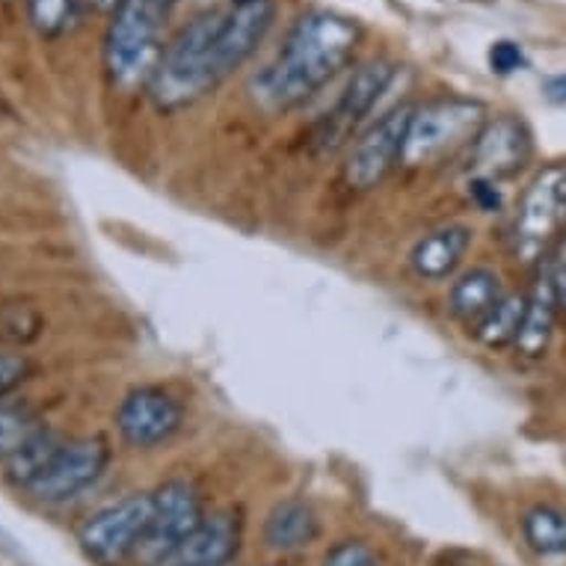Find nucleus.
<instances>
[{"label":"nucleus","instance_id":"nucleus-17","mask_svg":"<svg viewBox=\"0 0 566 566\" xmlns=\"http://www.w3.org/2000/svg\"><path fill=\"white\" fill-rule=\"evenodd\" d=\"M504 297L502 279L499 273H492L486 268H474L469 273L457 279L451 285V294H448V308L457 321H463L474 329L481 324L483 317L490 315L495 303Z\"/></svg>","mask_w":566,"mask_h":566},{"label":"nucleus","instance_id":"nucleus-5","mask_svg":"<svg viewBox=\"0 0 566 566\" xmlns=\"http://www.w3.org/2000/svg\"><path fill=\"white\" fill-rule=\"evenodd\" d=\"M483 122H486L483 104L474 98L448 95V98L421 104L409 122L403 164L424 167V164H437L460 146H472Z\"/></svg>","mask_w":566,"mask_h":566},{"label":"nucleus","instance_id":"nucleus-21","mask_svg":"<svg viewBox=\"0 0 566 566\" xmlns=\"http://www.w3.org/2000/svg\"><path fill=\"white\" fill-rule=\"evenodd\" d=\"M63 446L65 442H60L54 433H48V430L39 428L36 433H33V437H30L19 451L7 460V474H10V481H15L19 486L28 490L30 483L45 472L48 463L54 460L56 451H60Z\"/></svg>","mask_w":566,"mask_h":566},{"label":"nucleus","instance_id":"nucleus-27","mask_svg":"<svg viewBox=\"0 0 566 566\" xmlns=\"http://www.w3.org/2000/svg\"><path fill=\"white\" fill-rule=\"evenodd\" d=\"M472 199L481 211H499L502 208V193H499V185L490 181V178H472Z\"/></svg>","mask_w":566,"mask_h":566},{"label":"nucleus","instance_id":"nucleus-1","mask_svg":"<svg viewBox=\"0 0 566 566\" xmlns=\"http://www.w3.org/2000/svg\"><path fill=\"white\" fill-rule=\"evenodd\" d=\"M359 21L333 10H312L294 21L273 63L252 77V95L268 111H291L324 90L359 48Z\"/></svg>","mask_w":566,"mask_h":566},{"label":"nucleus","instance_id":"nucleus-9","mask_svg":"<svg viewBox=\"0 0 566 566\" xmlns=\"http://www.w3.org/2000/svg\"><path fill=\"white\" fill-rule=\"evenodd\" d=\"M111 463V446L102 437H86L65 442L48 469L30 483L28 492L36 502L60 504L75 499L86 486H93Z\"/></svg>","mask_w":566,"mask_h":566},{"label":"nucleus","instance_id":"nucleus-2","mask_svg":"<svg viewBox=\"0 0 566 566\" xmlns=\"http://www.w3.org/2000/svg\"><path fill=\"white\" fill-rule=\"evenodd\" d=\"M220 24H223V10L202 12L178 30L167 51H160L158 65L149 77L151 102L158 104V111H181L214 90L211 51Z\"/></svg>","mask_w":566,"mask_h":566},{"label":"nucleus","instance_id":"nucleus-8","mask_svg":"<svg viewBox=\"0 0 566 566\" xmlns=\"http://www.w3.org/2000/svg\"><path fill=\"white\" fill-rule=\"evenodd\" d=\"M412 113H416V107L400 104L386 116H380L363 137L353 143L347 164H344V178L353 190H374L389 178L391 169L403 164Z\"/></svg>","mask_w":566,"mask_h":566},{"label":"nucleus","instance_id":"nucleus-25","mask_svg":"<svg viewBox=\"0 0 566 566\" xmlns=\"http://www.w3.org/2000/svg\"><path fill=\"white\" fill-rule=\"evenodd\" d=\"M324 566H377V557L365 543H338L335 548H329L324 557Z\"/></svg>","mask_w":566,"mask_h":566},{"label":"nucleus","instance_id":"nucleus-15","mask_svg":"<svg viewBox=\"0 0 566 566\" xmlns=\"http://www.w3.org/2000/svg\"><path fill=\"white\" fill-rule=\"evenodd\" d=\"M469 247H472V232L465 226H442L416 241L409 252V268L428 282H442L454 273Z\"/></svg>","mask_w":566,"mask_h":566},{"label":"nucleus","instance_id":"nucleus-14","mask_svg":"<svg viewBox=\"0 0 566 566\" xmlns=\"http://www.w3.org/2000/svg\"><path fill=\"white\" fill-rule=\"evenodd\" d=\"M391 81H395V65L389 60H368V63L356 65V72L350 75L333 116H329V125L335 130L356 128L377 107Z\"/></svg>","mask_w":566,"mask_h":566},{"label":"nucleus","instance_id":"nucleus-11","mask_svg":"<svg viewBox=\"0 0 566 566\" xmlns=\"http://www.w3.org/2000/svg\"><path fill=\"white\" fill-rule=\"evenodd\" d=\"M273 19H276L273 0H232V7L223 10V24L211 51L217 84H223L234 69H241L255 54L261 39L273 28Z\"/></svg>","mask_w":566,"mask_h":566},{"label":"nucleus","instance_id":"nucleus-28","mask_svg":"<svg viewBox=\"0 0 566 566\" xmlns=\"http://www.w3.org/2000/svg\"><path fill=\"white\" fill-rule=\"evenodd\" d=\"M543 93L552 104H566V75H552L543 84Z\"/></svg>","mask_w":566,"mask_h":566},{"label":"nucleus","instance_id":"nucleus-26","mask_svg":"<svg viewBox=\"0 0 566 566\" xmlns=\"http://www.w3.org/2000/svg\"><path fill=\"white\" fill-rule=\"evenodd\" d=\"M30 377V363L24 356H12V353H0V398H7L15 391L21 382Z\"/></svg>","mask_w":566,"mask_h":566},{"label":"nucleus","instance_id":"nucleus-16","mask_svg":"<svg viewBox=\"0 0 566 566\" xmlns=\"http://www.w3.org/2000/svg\"><path fill=\"white\" fill-rule=\"evenodd\" d=\"M317 534H321V520L315 507L303 499H285L273 504V511L264 520V546L282 555L312 546Z\"/></svg>","mask_w":566,"mask_h":566},{"label":"nucleus","instance_id":"nucleus-23","mask_svg":"<svg viewBox=\"0 0 566 566\" xmlns=\"http://www.w3.org/2000/svg\"><path fill=\"white\" fill-rule=\"evenodd\" d=\"M77 0H30V21L42 36L63 33L75 19Z\"/></svg>","mask_w":566,"mask_h":566},{"label":"nucleus","instance_id":"nucleus-18","mask_svg":"<svg viewBox=\"0 0 566 566\" xmlns=\"http://www.w3.org/2000/svg\"><path fill=\"white\" fill-rule=\"evenodd\" d=\"M557 297L555 285H552V276H539L537 285L531 289L528 294V312H525V321H522V329L516 335V350L528 359H537L548 350V342H552V333H555L557 321Z\"/></svg>","mask_w":566,"mask_h":566},{"label":"nucleus","instance_id":"nucleus-24","mask_svg":"<svg viewBox=\"0 0 566 566\" xmlns=\"http://www.w3.org/2000/svg\"><path fill=\"white\" fill-rule=\"evenodd\" d=\"M528 65V56H525V51H522L516 42H511V39H499V42H492L490 48V69L495 72V75H513V72H520V69H525Z\"/></svg>","mask_w":566,"mask_h":566},{"label":"nucleus","instance_id":"nucleus-12","mask_svg":"<svg viewBox=\"0 0 566 566\" xmlns=\"http://www.w3.org/2000/svg\"><path fill=\"white\" fill-rule=\"evenodd\" d=\"M472 169L478 178L502 181L516 176L531 158V134L516 116H499V119L483 122L478 137L469 146Z\"/></svg>","mask_w":566,"mask_h":566},{"label":"nucleus","instance_id":"nucleus-3","mask_svg":"<svg viewBox=\"0 0 566 566\" xmlns=\"http://www.w3.org/2000/svg\"><path fill=\"white\" fill-rule=\"evenodd\" d=\"M172 3L176 0H122L116 7L104 42L107 72L116 84L134 86L143 77L149 81L160 60V28L169 19Z\"/></svg>","mask_w":566,"mask_h":566},{"label":"nucleus","instance_id":"nucleus-4","mask_svg":"<svg viewBox=\"0 0 566 566\" xmlns=\"http://www.w3.org/2000/svg\"><path fill=\"white\" fill-rule=\"evenodd\" d=\"M566 229V164H548L531 178L516 208L511 250L516 261L534 264L546 259Z\"/></svg>","mask_w":566,"mask_h":566},{"label":"nucleus","instance_id":"nucleus-20","mask_svg":"<svg viewBox=\"0 0 566 566\" xmlns=\"http://www.w3.org/2000/svg\"><path fill=\"white\" fill-rule=\"evenodd\" d=\"M522 537L537 555H566V511L555 504H537L522 516Z\"/></svg>","mask_w":566,"mask_h":566},{"label":"nucleus","instance_id":"nucleus-6","mask_svg":"<svg viewBox=\"0 0 566 566\" xmlns=\"http://www.w3.org/2000/svg\"><path fill=\"white\" fill-rule=\"evenodd\" d=\"M151 520H155V495L134 492L128 499L90 516L77 534V543L95 564L119 566L128 557H137L151 528Z\"/></svg>","mask_w":566,"mask_h":566},{"label":"nucleus","instance_id":"nucleus-22","mask_svg":"<svg viewBox=\"0 0 566 566\" xmlns=\"http://www.w3.org/2000/svg\"><path fill=\"white\" fill-rule=\"evenodd\" d=\"M36 430L39 424L24 409L0 407V463H7Z\"/></svg>","mask_w":566,"mask_h":566},{"label":"nucleus","instance_id":"nucleus-19","mask_svg":"<svg viewBox=\"0 0 566 566\" xmlns=\"http://www.w3.org/2000/svg\"><path fill=\"white\" fill-rule=\"evenodd\" d=\"M525 312H528V294H504V297L495 303V308H492L490 315L474 326L478 342H481L483 347H490V350L516 344V335H520L522 329Z\"/></svg>","mask_w":566,"mask_h":566},{"label":"nucleus","instance_id":"nucleus-7","mask_svg":"<svg viewBox=\"0 0 566 566\" xmlns=\"http://www.w3.org/2000/svg\"><path fill=\"white\" fill-rule=\"evenodd\" d=\"M151 495H155V520H151L149 534L137 552V560L143 566L164 564L208 516L202 495L185 478L167 481Z\"/></svg>","mask_w":566,"mask_h":566},{"label":"nucleus","instance_id":"nucleus-10","mask_svg":"<svg viewBox=\"0 0 566 566\" xmlns=\"http://www.w3.org/2000/svg\"><path fill=\"white\" fill-rule=\"evenodd\" d=\"M185 424V407L158 386L128 391L116 409V430L125 446L151 451L176 437Z\"/></svg>","mask_w":566,"mask_h":566},{"label":"nucleus","instance_id":"nucleus-13","mask_svg":"<svg viewBox=\"0 0 566 566\" xmlns=\"http://www.w3.org/2000/svg\"><path fill=\"white\" fill-rule=\"evenodd\" d=\"M241 520L234 511H217L160 566H229L241 548Z\"/></svg>","mask_w":566,"mask_h":566},{"label":"nucleus","instance_id":"nucleus-29","mask_svg":"<svg viewBox=\"0 0 566 566\" xmlns=\"http://www.w3.org/2000/svg\"><path fill=\"white\" fill-rule=\"evenodd\" d=\"M95 10L98 12H116V7H119L122 0H90Z\"/></svg>","mask_w":566,"mask_h":566}]
</instances>
